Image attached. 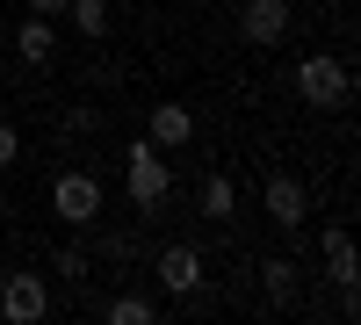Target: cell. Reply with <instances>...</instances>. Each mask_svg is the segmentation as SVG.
Listing matches in <instances>:
<instances>
[{
  "label": "cell",
  "mask_w": 361,
  "mask_h": 325,
  "mask_svg": "<svg viewBox=\"0 0 361 325\" xmlns=\"http://www.w3.org/2000/svg\"><path fill=\"white\" fill-rule=\"evenodd\" d=\"M123 188H130L137 210H159V202L173 195V166H166V152H159L152 137H137L130 152H123Z\"/></svg>",
  "instance_id": "6da1fadb"
},
{
  "label": "cell",
  "mask_w": 361,
  "mask_h": 325,
  "mask_svg": "<svg viewBox=\"0 0 361 325\" xmlns=\"http://www.w3.org/2000/svg\"><path fill=\"white\" fill-rule=\"evenodd\" d=\"M296 94H304L311 109H347V102H354V73H347V58L311 51L304 66H296Z\"/></svg>",
  "instance_id": "7a4b0ae2"
},
{
  "label": "cell",
  "mask_w": 361,
  "mask_h": 325,
  "mask_svg": "<svg viewBox=\"0 0 361 325\" xmlns=\"http://www.w3.org/2000/svg\"><path fill=\"white\" fill-rule=\"evenodd\" d=\"M51 210H58V224H73V231H94V217H102V181L94 173H58L51 181Z\"/></svg>",
  "instance_id": "3957f363"
},
{
  "label": "cell",
  "mask_w": 361,
  "mask_h": 325,
  "mask_svg": "<svg viewBox=\"0 0 361 325\" xmlns=\"http://www.w3.org/2000/svg\"><path fill=\"white\" fill-rule=\"evenodd\" d=\"M260 210H267V224H275V231H304V224H311V188L296 181V173H267Z\"/></svg>",
  "instance_id": "277c9868"
},
{
  "label": "cell",
  "mask_w": 361,
  "mask_h": 325,
  "mask_svg": "<svg viewBox=\"0 0 361 325\" xmlns=\"http://www.w3.org/2000/svg\"><path fill=\"white\" fill-rule=\"evenodd\" d=\"M44 311H51L44 275H8V282H0V318H8V325H37Z\"/></svg>",
  "instance_id": "5b68a950"
},
{
  "label": "cell",
  "mask_w": 361,
  "mask_h": 325,
  "mask_svg": "<svg viewBox=\"0 0 361 325\" xmlns=\"http://www.w3.org/2000/svg\"><path fill=\"white\" fill-rule=\"evenodd\" d=\"M238 29H246V44H282L289 37V0H246V15H238Z\"/></svg>",
  "instance_id": "8992f818"
},
{
  "label": "cell",
  "mask_w": 361,
  "mask_h": 325,
  "mask_svg": "<svg viewBox=\"0 0 361 325\" xmlns=\"http://www.w3.org/2000/svg\"><path fill=\"white\" fill-rule=\"evenodd\" d=\"M325 282L340 289V297H354V282H361V268H354V239H347V224H325Z\"/></svg>",
  "instance_id": "52a82bcc"
},
{
  "label": "cell",
  "mask_w": 361,
  "mask_h": 325,
  "mask_svg": "<svg viewBox=\"0 0 361 325\" xmlns=\"http://www.w3.org/2000/svg\"><path fill=\"white\" fill-rule=\"evenodd\" d=\"M159 289H166V297H195V289H202V253L195 246H166L159 253Z\"/></svg>",
  "instance_id": "ba28073f"
},
{
  "label": "cell",
  "mask_w": 361,
  "mask_h": 325,
  "mask_svg": "<svg viewBox=\"0 0 361 325\" xmlns=\"http://www.w3.org/2000/svg\"><path fill=\"white\" fill-rule=\"evenodd\" d=\"M188 137H195V116L180 109V102H159L152 109V145H159V152H180Z\"/></svg>",
  "instance_id": "9c48e42d"
},
{
  "label": "cell",
  "mask_w": 361,
  "mask_h": 325,
  "mask_svg": "<svg viewBox=\"0 0 361 325\" xmlns=\"http://www.w3.org/2000/svg\"><path fill=\"white\" fill-rule=\"evenodd\" d=\"M238 210V188H231V173H202V217H231Z\"/></svg>",
  "instance_id": "30bf717a"
},
{
  "label": "cell",
  "mask_w": 361,
  "mask_h": 325,
  "mask_svg": "<svg viewBox=\"0 0 361 325\" xmlns=\"http://www.w3.org/2000/svg\"><path fill=\"white\" fill-rule=\"evenodd\" d=\"M66 15L80 22V37H87V44H102V37H109V0H66Z\"/></svg>",
  "instance_id": "8fae6325"
},
{
  "label": "cell",
  "mask_w": 361,
  "mask_h": 325,
  "mask_svg": "<svg viewBox=\"0 0 361 325\" xmlns=\"http://www.w3.org/2000/svg\"><path fill=\"white\" fill-rule=\"evenodd\" d=\"M260 282H267V297H275V304H289V297H296V260L267 253V260H260Z\"/></svg>",
  "instance_id": "7c38bea8"
},
{
  "label": "cell",
  "mask_w": 361,
  "mask_h": 325,
  "mask_svg": "<svg viewBox=\"0 0 361 325\" xmlns=\"http://www.w3.org/2000/svg\"><path fill=\"white\" fill-rule=\"evenodd\" d=\"M51 44H58V37H51V22H44V15H37V22H22V29H15V51L29 58V66H44V58H51Z\"/></svg>",
  "instance_id": "4fadbf2b"
},
{
  "label": "cell",
  "mask_w": 361,
  "mask_h": 325,
  "mask_svg": "<svg viewBox=\"0 0 361 325\" xmlns=\"http://www.w3.org/2000/svg\"><path fill=\"white\" fill-rule=\"evenodd\" d=\"M102 318H109V325H152L159 311H152V297H109Z\"/></svg>",
  "instance_id": "5bb4252c"
},
{
  "label": "cell",
  "mask_w": 361,
  "mask_h": 325,
  "mask_svg": "<svg viewBox=\"0 0 361 325\" xmlns=\"http://www.w3.org/2000/svg\"><path fill=\"white\" fill-rule=\"evenodd\" d=\"M51 268L66 275V282H87V253H80V246H58V260H51Z\"/></svg>",
  "instance_id": "9a60e30c"
},
{
  "label": "cell",
  "mask_w": 361,
  "mask_h": 325,
  "mask_svg": "<svg viewBox=\"0 0 361 325\" xmlns=\"http://www.w3.org/2000/svg\"><path fill=\"white\" fill-rule=\"evenodd\" d=\"M15 159H22V130H15V123H0V173H8Z\"/></svg>",
  "instance_id": "2e32d148"
},
{
  "label": "cell",
  "mask_w": 361,
  "mask_h": 325,
  "mask_svg": "<svg viewBox=\"0 0 361 325\" xmlns=\"http://www.w3.org/2000/svg\"><path fill=\"white\" fill-rule=\"evenodd\" d=\"M66 130H73V137H80V130H102V109H94V102H87V109H66Z\"/></svg>",
  "instance_id": "e0dca14e"
},
{
  "label": "cell",
  "mask_w": 361,
  "mask_h": 325,
  "mask_svg": "<svg viewBox=\"0 0 361 325\" xmlns=\"http://www.w3.org/2000/svg\"><path fill=\"white\" fill-rule=\"evenodd\" d=\"M29 8H37V15L51 22V15H66V0H29Z\"/></svg>",
  "instance_id": "ac0fdd59"
},
{
  "label": "cell",
  "mask_w": 361,
  "mask_h": 325,
  "mask_svg": "<svg viewBox=\"0 0 361 325\" xmlns=\"http://www.w3.org/2000/svg\"><path fill=\"white\" fill-rule=\"evenodd\" d=\"M0 37H8V15H0Z\"/></svg>",
  "instance_id": "d6986e66"
}]
</instances>
